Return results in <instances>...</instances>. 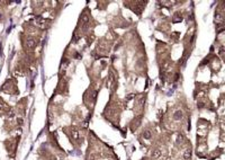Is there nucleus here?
I'll list each match as a JSON object with an SVG mask.
<instances>
[{
  "mask_svg": "<svg viewBox=\"0 0 225 160\" xmlns=\"http://www.w3.org/2000/svg\"><path fill=\"white\" fill-rule=\"evenodd\" d=\"M89 24V16L88 15H82L81 18H80V26H83L86 28L87 25Z\"/></svg>",
  "mask_w": 225,
  "mask_h": 160,
  "instance_id": "nucleus-1",
  "label": "nucleus"
},
{
  "mask_svg": "<svg viewBox=\"0 0 225 160\" xmlns=\"http://www.w3.org/2000/svg\"><path fill=\"white\" fill-rule=\"evenodd\" d=\"M26 46L28 47V49H34V47L36 46V41L34 38H28L26 41Z\"/></svg>",
  "mask_w": 225,
  "mask_h": 160,
  "instance_id": "nucleus-2",
  "label": "nucleus"
},
{
  "mask_svg": "<svg viewBox=\"0 0 225 160\" xmlns=\"http://www.w3.org/2000/svg\"><path fill=\"white\" fill-rule=\"evenodd\" d=\"M182 117H184V113L181 111H176L173 114V119L175 121H181Z\"/></svg>",
  "mask_w": 225,
  "mask_h": 160,
  "instance_id": "nucleus-3",
  "label": "nucleus"
},
{
  "mask_svg": "<svg viewBox=\"0 0 225 160\" xmlns=\"http://www.w3.org/2000/svg\"><path fill=\"white\" fill-rule=\"evenodd\" d=\"M184 158L185 160H189L191 158V150L190 149H186L184 152Z\"/></svg>",
  "mask_w": 225,
  "mask_h": 160,
  "instance_id": "nucleus-4",
  "label": "nucleus"
},
{
  "mask_svg": "<svg viewBox=\"0 0 225 160\" xmlns=\"http://www.w3.org/2000/svg\"><path fill=\"white\" fill-rule=\"evenodd\" d=\"M161 156V150L160 149H157V150H154V151L152 152V158L153 159H159Z\"/></svg>",
  "mask_w": 225,
  "mask_h": 160,
  "instance_id": "nucleus-5",
  "label": "nucleus"
},
{
  "mask_svg": "<svg viewBox=\"0 0 225 160\" xmlns=\"http://www.w3.org/2000/svg\"><path fill=\"white\" fill-rule=\"evenodd\" d=\"M143 137H144V139L150 140L151 138H152V132L150 131V130H146V131L143 132Z\"/></svg>",
  "mask_w": 225,
  "mask_h": 160,
  "instance_id": "nucleus-6",
  "label": "nucleus"
},
{
  "mask_svg": "<svg viewBox=\"0 0 225 160\" xmlns=\"http://www.w3.org/2000/svg\"><path fill=\"white\" fill-rule=\"evenodd\" d=\"M79 132L78 131H76V130H73L72 132H71V138H72L73 140H76V141H78L79 140Z\"/></svg>",
  "mask_w": 225,
  "mask_h": 160,
  "instance_id": "nucleus-7",
  "label": "nucleus"
}]
</instances>
